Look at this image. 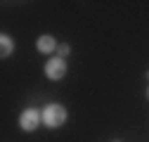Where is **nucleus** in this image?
I'll use <instances>...</instances> for the list:
<instances>
[{
	"label": "nucleus",
	"instance_id": "obj_1",
	"mask_svg": "<svg viewBox=\"0 0 149 142\" xmlns=\"http://www.w3.org/2000/svg\"><path fill=\"white\" fill-rule=\"evenodd\" d=\"M64 118H66V109H64V106H59V104H50V106H45V111H43L45 126L57 128V126H62V123H64Z\"/></svg>",
	"mask_w": 149,
	"mask_h": 142
},
{
	"label": "nucleus",
	"instance_id": "obj_2",
	"mask_svg": "<svg viewBox=\"0 0 149 142\" xmlns=\"http://www.w3.org/2000/svg\"><path fill=\"white\" fill-rule=\"evenodd\" d=\"M45 74H47V78H52V81L64 78V74H66V64H64V59L57 57V59L47 62V64H45Z\"/></svg>",
	"mask_w": 149,
	"mask_h": 142
},
{
	"label": "nucleus",
	"instance_id": "obj_3",
	"mask_svg": "<svg viewBox=\"0 0 149 142\" xmlns=\"http://www.w3.org/2000/svg\"><path fill=\"white\" fill-rule=\"evenodd\" d=\"M40 118H43V116L36 111V109H26V111L22 114V121H19V123H22L24 130H36V126L40 123Z\"/></svg>",
	"mask_w": 149,
	"mask_h": 142
},
{
	"label": "nucleus",
	"instance_id": "obj_4",
	"mask_svg": "<svg viewBox=\"0 0 149 142\" xmlns=\"http://www.w3.org/2000/svg\"><path fill=\"white\" fill-rule=\"evenodd\" d=\"M54 47H57V43H54L52 36H40L38 38V50L40 52H52Z\"/></svg>",
	"mask_w": 149,
	"mask_h": 142
},
{
	"label": "nucleus",
	"instance_id": "obj_5",
	"mask_svg": "<svg viewBox=\"0 0 149 142\" xmlns=\"http://www.w3.org/2000/svg\"><path fill=\"white\" fill-rule=\"evenodd\" d=\"M0 43H3V50H0V55H3V57H7L10 52H12V40L7 38V36H3V38H0Z\"/></svg>",
	"mask_w": 149,
	"mask_h": 142
},
{
	"label": "nucleus",
	"instance_id": "obj_6",
	"mask_svg": "<svg viewBox=\"0 0 149 142\" xmlns=\"http://www.w3.org/2000/svg\"><path fill=\"white\" fill-rule=\"evenodd\" d=\"M59 55H62V57H66V55H69V47H66V45H62V47H59Z\"/></svg>",
	"mask_w": 149,
	"mask_h": 142
},
{
	"label": "nucleus",
	"instance_id": "obj_7",
	"mask_svg": "<svg viewBox=\"0 0 149 142\" xmlns=\"http://www.w3.org/2000/svg\"><path fill=\"white\" fill-rule=\"evenodd\" d=\"M147 95H149V90H147Z\"/></svg>",
	"mask_w": 149,
	"mask_h": 142
}]
</instances>
